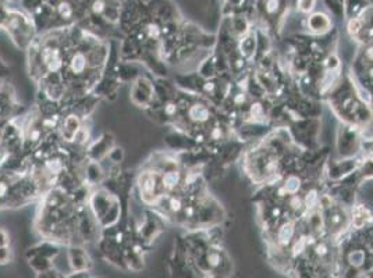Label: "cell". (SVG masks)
<instances>
[{
    "instance_id": "obj_1",
    "label": "cell",
    "mask_w": 373,
    "mask_h": 278,
    "mask_svg": "<svg viewBox=\"0 0 373 278\" xmlns=\"http://www.w3.org/2000/svg\"><path fill=\"white\" fill-rule=\"evenodd\" d=\"M191 115L194 120L202 121V120H205L208 117V111H206V109H203L202 106H195V107L191 110Z\"/></svg>"
}]
</instances>
